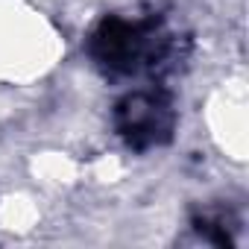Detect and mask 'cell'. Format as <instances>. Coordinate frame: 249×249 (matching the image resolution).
Segmentation results:
<instances>
[{
  "instance_id": "cell-2",
  "label": "cell",
  "mask_w": 249,
  "mask_h": 249,
  "mask_svg": "<svg viewBox=\"0 0 249 249\" xmlns=\"http://www.w3.org/2000/svg\"><path fill=\"white\" fill-rule=\"evenodd\" d=\"M91 50L111 71H132L135 62L144 56V33L129 21L111 18V21H103L100 30L94 33Z\"/></svg>"
},
{
  "instance_id": "cell-1",
  "label": "cell",
  "mask_w": 249,
  "mask_h": 249,
  "mask_svg": "<svg viewBox=\"0 0 249 249\" xmlns=\"http://www.w3.org/2000/svg\"><path fill=\"white\" fill-rule=\"evenodd\" d=\"M170 126H173V111L161 94L138 91L117 106V129L138 150L164 141L170 135Z\"/></svg>"
}]
</instances>
